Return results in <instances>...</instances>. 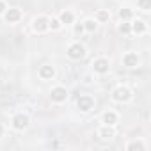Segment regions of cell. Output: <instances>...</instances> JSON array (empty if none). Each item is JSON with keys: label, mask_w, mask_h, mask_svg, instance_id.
<instances>
[{"label": "cell", "mask_w": 151, "mask_h": 151, "mask_svg": "<svg viewBox=\"0 0 151 151\" xmlns=\"http://www.w3.org/2000/svg\"><path fill=\"white\" fill-rule=\"evenodd\" d=\"M132 98H133V91L128 86H124V84L116 86L112 89V93H110V100L114 103H128Z\"/></svg>", "instance_id": "obj_1"}, {"label": "cell", "mask_w": 151, "mask_h": 151, "mask_svg": "<svg viewBox=\"0 0 151 151\" xmlns=\"http://www.w3.org/2000/svg\"><path fill=\"white\" fill-rule=\"evenodd\" d=\"M30 126V117L29 114H23V112H18L11 117V128L14 132H25L27 128Z\"/></svg>", "instance_id": "obj_2"}, {"label": "cell", "mask_w": 151, "mask_h": 151, "mask_svg": "<svg viewBox=\"0 0 151 151\" xmlns=\"http://www.w3.org/2000/svg\"><path fill=\"white\" fill-rule=\"evenodd\" d=\"M86 53H87V50H86V46H84L80 41L71 43V45L68 46V50H66V55H68L71 60H80V59L86 57Z\"/></svg>", "instance_id": "obj_3"}, {"label": "cell", "mask_w": 151, "mask_h": 151, "mask_svg": "<svg viewBox=\"0 0 151 151\" xmlns=\"http://www.w3.org/2000/svg\"><path fill=\"white\" fill-rule=\"evenodd\" d=\"M91 71L94 75H107L110 71V60L107 57H96L91 62Z\"/></svg>", "instance_id": "obj_4"}, {"label": "cell", "mask_w": 151, "mask_h": 151, "mask_svg": "<svg viewBox=\"0 0 151 151\" xmlns=\"http://www.w3.org/2000/svg\"><path fill=\"white\" fill-rule=\"evenodd\" d=\"M94 107H96V100H94L91 94H80V96L77 98V109H78L80 112L87 114V112H91Z\"/></svg>", "instance_id": "obj_5"}, {"label": "cell", "mask_w": 151, "mask_h": 151, "mask_svg": "<svg viewBox=\"0 0 151 151\" xmlns=\"http://www.w3.org/2000/svg\"><path fill=\"white\" fill-rule=\"evenodd\" d=\"M121 64H123L124 68H128V69L139 68V66H140V55H139L137 52H133V50L124 52V53H123V59H121Z\"/></svg>", "instance_id": "obj_6"}, {"label": "cell", "mask_w": 151, "mask_h": 151, "mask_svg": "<svg viewBox=\"0 0 151 151\" xmlns=\"http://www.w3.org/2000/svg\"><path fill=\"white\" fill-rule=\"evenodd\" d=\"M48 20H50V16H46V14H37L34 20H32V30L36 32V34H45V32H48L50 29H48Z\"/></svg>", "instance_id": "obj_7"}, {"label": "cell", "mask_w": 151, "mask_h": 151, "mask_svg": "<svg viewBox=\"0 0 151 151\" xmlns=\"http://www.w3.org/2000/svg\"><path fill=\"white\" fill-rule=\"evenodd\" d=\"M68 96H69V93H68V89L64 86H55L50 91V100L53 103H64L68 100Z\"/></svg>", "instance_id": "obj_8"}, {"label": "cell", "mask_w": 151, "mask_h": 151, "mask_svg": "<svg viewBox=\"0 0 151 151\" xmlns=\"http://www.w3.org/2000/svg\"><path fill=\"white\" fill-rule=\"evenodd\" d=\"M2 16H4V20H6V23L14 25V23H18V22L23 18V11L18 9V7H7Z\"/></svg>", "instance_id": "obj_9"}, {"label": "cell", "mask_w": 151, "mask_h": 151, "mask_svg": "<svg viewBox=\"0 0 151 151\" xmlns=\"http://www.w3.org/2000/svg\"><path fill=\"white\" fill-rule=\"evenodd\" d=\"M55 75H57V69L53 64H41L37 69V77L41 80H53Z\"/></svg>", "instance_id": "obj_10"}, {"label": "cell", "mask_w": 151, "mask_h": 151, "mask_svg": "<svg viewBox=\"0 0 151 151\" xmlns=\"http://www.w3.org/2000/svg\"><path fill=\"white\" fill-rule=\"evenodd\" d=\"M119 123V114L116 110H105L101 114V124H107V126H116Z\"/></svg>", "instance_id": "obj_11"}, {"label": "cell", "mask_w": 151, "mask_h": 151, "mask_svg": "<svg viewBox=\"0 0 151 151\" xmlns=\"http://www.w3.org/2000/svg\"><path fill=\"white\" fill-rule=\"evenodd\" d=\"M132 34H137V36H144L147 32V23L140 18H133L132 22Z\"/></svg>", "instance_id": "obj_12"}, {"label": "cell", "mask_w": 151, "mask_h": 151, "mask_svg": "<svg viewBox=\"0 0 151 151\" xmlns=\"http://www.w3.org/2000/svg\"><path fill=\"white\" fill-rule=\"evenodd\" d=\"M96 135H98V139H100V140H112V139L116 137V130H114V126L101 124V128H98Z\"/></svg>", "instance_id": "obj_13"}, {"label": "cell", "mask_w": 151, "mask_h": 151, "mask_svg": "<svg viewBox=\"0 0 151 151\" xmlns=\"http://www.w3.org/2000/svg\"><path fill=\"white\" fill-rule=\"evenodd\" d=\"M59 20H60V23L62 25H73V22H75V13L73 11H69V9H64V11H60L59 13V16H57Z\"/></svg>", "instance_id": "obj_14"}, {"label": "cell", "mask_w": 151, "mask_h": 151, "mask_svg": "<svg viewBox=\"0 0 151 151\" xmlns=\"http://www.w3.org/2000/svg\"><path fill=\"white\" fill-rule=\"evenodd\" d=\"M117 16H119L121 22H132V20L135 18V13H133L132 7H121V9L117 11Z\"/></svg>", "instance_id": "obj_15"}, {"label": "cell", "mask_w": 151, "mask_h": 151, "mask_svg": "<svg viewBox=\"0 0 151 151\" xmlns=\"http://www.w3.org/2000/svg\"><path fill=\"white\" fill-rule=\"evenodd\" d=\"M94 20L98 22V25H100V23H109V20H110V11H109V9H98V11L94 13Z\"/></svg>", "instance_id": "obj_16"}, {"label": "cell", "mask_w": 151, "mask_h": 151, "mask_svg": "<svg viewBox=\"0 0 151 151\" xmlns=\"http://www.w3.org/2000/svg\"><path fill=\"white\" fill-rule=\"evenodd\" d=\"M124 149H128V151H133V149H137V151H146L147 146H146L140 139H135V140H130V142L124 146Z\"/></svg>", "instance_id": "obj_17"}, {"label": "cell", "mask_w": 151, "mask_h": 151, "mask_svg": "<svg viewBox=\"0 0 151 151\" xmlns=\"http://www.w3.org/2000/svg\"><path fill=\"white\" fill-rule=\"evenodd\" d=\"M82 23H84V29H86L87 34H93V32H96V29H98V22H96L94 18H86Z\"/></svg>", "instance_id": "obj_18"}, {"label": "cell", "mask_w": 151, "mask_h": 151, "mask_svg": "<svg viewBox=\"0 0 151 151\" xmlns=\"http://www.w3.org/2000/svg\"><path fill=\"white\" fill-rule=\"evenodd\" d=\"M62 27H64V25L60 23V20H59L57 16H52V18L48 20V29H50L52 32H59Z\"/></svg>", "instance_id": "obj_19"}, {"label": "cell", "mask_w": 151, "mask_h": 151, "mask_svg": "<svg viewBox=\"0 0 151 151\" xmlns=\"http://www.w3.org/2000/svg\"><path fill=\"white\" fill-rule=\"evenodd\" d=\"M117 30L123 34V36H132V23L130 22H121L117 25Z\"/></svg>", "instance_id": "obj_20"}, {"label": "cell", "mask_w": 151, "mask_h": 151, "mask_svg": "<svg viewBox=\"0 0 151 151\" xmlns=\"http://www.w3.org/2000/svg\"><path fill=\"white\" fill-rule=\"evenodd\" d=\"M137 7L142 13H149L151 11V0H137Z\"/></svg>", "instance_id": "obj_21"}, {"label": "cell", "mask_w": 151, "mask_h": 151, "mask_svg": "<svg viewBox=\"0 0 151 151\" xmlns=\"http://www.w3.org/2000/svg\"><path fill=\"white\" fill-rule=\"evenodd\" d=\"M73 34H75V36L86 34V29H84V23H82V22H73Z\"/></svg>", "instance_id": "obj_22"}, {"label": "cell", "mask_w": 151, "mask_h": 151, "mask_svg": "<svg viewBox=\"0 0 151 151\" xmlns=\"http://www.w3.org/2000/svg\"><path fill=\"white\" fill-rule=\"evenodd\" d=\"M93 77H94V73H87V75H84L82 82H84L86 86H89V84H93Z\"/></svg>", "instance_id": "obj_23"}, {"label": "cell", "mask_w": 151, "mask_h": 151, "mask_svg": "<svg viewBox=\"0 0 151 151\" xmlns=\"http://www.w3.org/2000/svg\"><path fill=\"white\" fill-rule=\"evenodd\" d=\"M6 9H7V4L4 2V0H0V16L4 14V11H6Z\"/></svg>", "instance_id": "obj_24"}, {"label": "cell", "mask_w": 151, "mask_h": 151, "mask_svg": "<svg viewBox=\"0 0 151 151\" xmlns=\"http://www.w3.org/2000/svg\"><path fill=\"white\" fill-rule=\"evenodd\" d=\"M4 132H6V130H4V124L0 123V137H4Z\"/></svg>", "instance_id": "obj_25"}]
</instances>
